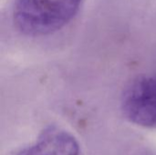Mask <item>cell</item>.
Here are the masks:
<instances>
[{"label": "cell", "mask_w": 156, "mask_h": 155, "mask_svg": "<svg viewBox=\"0 0 156 155\" xmlns=\"http://www.w3.org/2000/svg\"><path fill=\"white\" fill-rule=\"evenodd\" d=\"M82 0H15L13 20L24 35H49L72 20Z\"/></svg>", "instance_id": "6da1fadb"}, {"label": "cell", "mask_w": 156, "mask_h": 155, "mask_svg": "<svg viewBox=\"0 0 156 155\" xmlns=\"http://www.w3.org/2000/svg\"><path fill=\"white\" fill-rule=\"evenodd\" d=\"M121 107L131 122L156 129V74L133 80L123 91Z\"/></svg>", "instance_id": "7a4b0ae2"}, {"label": "cell", "mask_w": 156, "mask_h": 155, "mask_svg": "<svg viewBox=\"0 0 156 155\" xmlns=\"http://www.w3.org/2000/svg\"><path fill=\"white\" fill-rule=\"evenodd\" d=\"M17 155H80V144L70 132L49 126L33 144L21 150Z\"/></svg>", "instance_id": "3957f363"}]
</instances>
